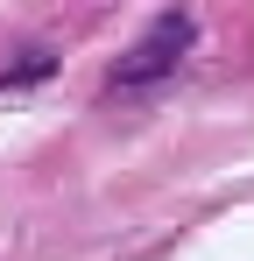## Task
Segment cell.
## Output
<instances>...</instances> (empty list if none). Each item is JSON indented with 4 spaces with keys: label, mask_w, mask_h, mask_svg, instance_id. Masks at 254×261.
I'll return each mask as SVG.
<instances>
[{
    "label": "cell",
    "mask_w": 254,
    "mask_h": 261,
    "mask_svg": "<svg viewBox=\"0 0 254 261\" xmlns=\"http://www.w3.org/2000/svg\"><path fill=\"white\" fill-rule=\"evenodd\" d=\"M191 43H198V21H191L184 7L156 14V21H148V36H141V43H127V57L113 64V85H156V78H169V71L191 57Z\"/></svg>",
    "instance_id": "obj_1"
}]
</instances>
